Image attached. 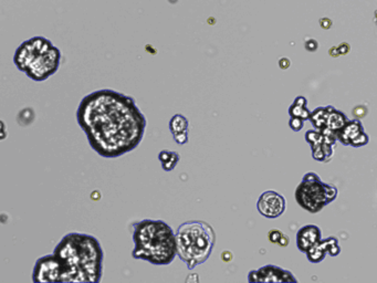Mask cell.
Wrapping results in <instances>:
<instances>
[{
    "instance_id": "6da1fadb",
    "label": "cell",
    "mask_w": 377,
    "mask_h": 283,
    "mask_svg": "<svg viewBox=\"0 0 377 283\" xmlns=\"http://www.w3.org/2000/svg\"><path fill=\"white\" fill-rule=\"evenodd\" d=\"M75 116L92 150L106 159L134 151L144 138L147 125L133 97L112 89L85 95Z\"/></svg>"
},
{
    "instance_id": "7a4b0ae2",
    "label": "cell",
    "mask_w": 377,
    "mask_h": 283,
    "mask_svg": "<svg viewBox=\"0 0 377 283\" xmlns=\"http://www.w3.org/2000/svg\"><path fill=\"white\" fill-rule=\"evenodd\" d=\"M53 254L61 267L60 282H100L104 252L92 235L70 233L55 246Z\"/></svg>"
},
{
    "instance_id": "3957f363",
    "label": "cell",
    "mask_w": 377,
    "mask_h": 283,
    "mask_svg": "<svg viewBox=\"0 0 377 283\" xmlns=\"http://www.w3.org/2000/svg\"><path fill=\"white\" fill-rule=\"evenodd\" d=\"M132 257L154 266H168L177 257L176 231L166 221L143 219L132 224Z\"/></svg>"
},
{
    "instance_id": "277c9868",
    "label": "cell",
    "mask_w": 377,
    "mask_h": 283,
    "mask_svg": "<svg viewBox=\"0 0 377 283\" xmlns=\"http://www.w3.org/2000/svg\"><path fill=\"white\" fill-rule=\"evenodd\" d=\"M177 257L188 270L195 269L209 259L216 245V233L202 220H188L176 230Z\"/></svg>"
},
{
    "instance_id": "5b68a950",
    "label": "cell",
    "mask_w": 377,
    "mask_h": 283,
    "mask_svg": "<svg viewBox=\"0 0 377 283\" xmlns=\"http://www.w3.org/2000/svg\"><path fill=\"white\" fill-rule=\"evenodd\" d=\"M327 187L328 184L321 181L318 174L310 172L304 175L302 183L295 190V199L303 209L311 214H317L330 204Z\"/></svg>"
},
{
    "instance_id": "8992f818",
    "label": "cell",
    "mask_w": 377,
    "mask_h": 283,
    "mask_svg": "<svg viewBox=\"0 0 377 283\" xmlns=\"http://www.w3.org/2000/svg\"><path fill=\"white\" fill-rule=\"evenodd\" d=\"M61 59H62V53H61L60 49L55 47V45H52V47L40 54L28 66V69L24 73L32 81H45L59 70Z\"/></svg>"
},
{
    "instance_id": "52a82bcc",
    "label": "cell",
    "mask_w": 377,
    "mask_h": 283,
    "mask_svg": "<svg viewBox=\"0 0 377 283\" xmlns=\"http://www.w3.org/2000/svg\"><path fill=\"white\" fill-rule=\"evenodd\" d=\"M52 42L42 35H35V37L25 40L17 48L13 55V63L16 68L25 72L28 66L31 64L38 56L44 52L45 50L52 47Z\"/></svg>"
},
{
    "instance_id": "ba28073f",
    "label": "cell",
    "mask_w": 377,
    "mask_h": 283,
    "mask_svg": "<svg viewBox=\"0 0 377 283\" xmlns=\"http://www.w3.org/2000/svg\"><path fill=\"white\" fill-rule=\"evenodd\" d=\"M34 283H51L61 281V267L57 257L53 254L40 257L35 261L32 270Z\"/></svg>"
},
{
    "instance_id": "9c48e42d",
    "label": "cell",
    "mask_w": 377,
    "mask_h": 283,
    "mask_svg": "<svg viewBox=\"0 0 377 283\" xmlns=\"http://www.w3.org/2000/svg\"><path fill=\"white\" fill-rule=\"evenodd\" d=\"M257 209L263 217L274 219L281 216L285 210V199L281 194L267 190L259 197Z\"/></svg>"
},
{
    "instance_id": "30bf717a",
    "label": "cell",
    "mask_w": 377,
    "mask_h": 283,
    "mask_svg": "<svg viewBox=\"0 0 377 283\" xmlns=\"http://www.w3.org/2000/svg\"><path fill=\"white\" fill-rule=\"evenodd\" d=\"M249 282H298L291 272L283 270L273 265H268L258 270H252L248 275Z\"/></svg>"
},
{
    "instance_id": "8fae6325",
    "label": "cell",
    "mask_w": 377,
    "mask_h": 283,
    "mask_svg": "<svg viewBox=\"0 0 377 283\" xmlns=\"http://www.w3.org/2000/svg\"><path fill=\"white\" fill-rule=\"evenodd\" d=\"M321 230L315 225H307L298 231L297 234V246L298 249L307 254L309 249L320 243Z\"/></svg>"
},
{
    "instance_id": "7c38bea8",
    "label": "cell",
    "mask_w": 377,
    "mask_h": 283,
    "mask_svg": "<svg viewBox=\"0 0 377 283\" xmlns=\"http://www.w3.org/2000/svg\"><path fill=\"white\" fill-rule=\"evenodd\" d=\"M364 132V127L361 121L359 118H355V120L346 122V124L338 131V140L343 145H351L352 141Z\"/></svg>"
},
{
    "instance_id": "4fadbf2b",
    "label": "cell",
    "mask_w": 377,
    "mask_h": 283,
    "mask_svg": "<svg viewBox=\"0 0 377 283\" xmlns=\"http://www.w3.org/2000/svg\"><path fill=\"white\" fill-rule=\"evenodd\" d=\"M334 244H339V240L335 237H330L327 239H321L320 243L313 246L312 248L307 251V256L310 262L312 264H319V262L323 261L325 256L328 255L329 248Z\"/></svg>"
},
{
    "instance_id": "5bb4252c",
    "label": "cell",
    "mask_w": 377,
    "mask_h": 283,
    "mask_svg": "<svg viewBox=\"0 0 377 283\" xmlns=\"http://www.w3.org/2000/svg\"><path fill=\"white\" fill-rule=\"evenodd\" d=\"M328 110V120H327V127H329L330 130H332L334 132L340 131L346 122H348V116H346L343 112L335 110L333 106L328 105L327 106Z\"/></svg>"
},
{
    "instance_id": "9a60e30c",
    "label": "cell",
    "mask_w": 377,
    "mask_h": 283,
    "mask_svg": "<svg viewBox=\"0 0 377 283\" xmlns=\"http://www.w3.org/2000/svg\"><path fill=\"white\" fill-rule=\"evenodd\" d=\"M159 161L161 163L162 168L165 172L174 171L178 163L181 162V155L174 151L163 150L159 154Z\"/></svg>"
},
{
    "instance_id": "2e32d148",
    "label": "cell",
    "mask_w": 377,
    "mask_h": 283,
    "mask_svg": "<svg viewBox=\"0 0 377 283\" xmlns=\"http://www.w3.org/2000/svg\"><path fill=\"white\" fill-rule=\"evenodd\" d=\"M307 99L304 96H298L297 99L294 100L293 104L290 106L289 109V114L292 117H301L302 120L307 121L310 120L311 116V112L307 107Z\"/></svg>"
},
{
    "instance_id": "e0dca14e",
    "label": "cell",
    "mask_w": 377,
    "mask_h": 283,
    "mask_svg": "<svg viewBox=\"0 0 377 283\" xmlns=\"http://www.w3.org/2000/svg\"><path fill=\"white\" fill-rule=\"evenodd\" d=\"M168 128H170L172 135L188 131V128H189V121H188V118L186 116L178 113V114L172 116L170 123H168Z\"/></svg>"
},
{
    "instance_id": "ac0fdd59",
    "label": "cell",
    "mask_w": 377,
    "mask_h": 283,
    "mask_svg": "<svg viewBox=\"0 0 377 283\" xmlns=\"http://www.w3.org/2000/svg\"><path fill=\"white\" fill-rule=\"evenodd\" d=\"M328 115H329V113L327 110V106H324V107L321 106V107H318V109H315V111L311 112L310 120L317 130H322V128L327 127Z\"/></svg>"
},
{
    "instance_id": "d6986e66",
    "label": "cell",
    "mask_w": 377,
    "mask_h": 283,
    "mask_svg": "<svg viewBox=\"0 0 377 283\" xmlns=\"http://www.w3.org/2000/svg\"><path fill=\"white\" fill-rule=\"evenodd\" d=\"M305 140L311 145L312 148H315L320 146L321 144H323V135L322 132L317 130H310L305 134Z\"/></svg>"
},
{
    "instance_id": "ffe728a7",
    "label": "cell",
    "mask_w": 377,
    "mask_h": 283,
    "mask_svg": "<svg viewBox=\"0 0 377 283\" xmlns=\"http://www.w3.org/2000/svg\"><path fill=\"white\" fill-rule=\"evenodd\" d=\"M289 126L293 132H300L304 126V120L301 117H290Z\"/></svg>"
},
{
    "instance_id": "44dd1931",
    "label": "cell",
    "mask_w": 377,
    "mask_h": 283,
    "mask_svg": "<svg viewBox=\"0 0 377 283\" xmlns=\"http://www.w3.org/2000/svg\"><path fill=\"white\" fill-rule=\"evenodd\" d=\"M369 141H370V137H369L368 134H366L364 132V133H362L361 135H359L358 137H356L355 140L352 141V143H351V146H353V147H362V146L366 145V144L369 143Z\"/></svg>"
},
{
    "instance_id": "7402d4cb",
    "label": "cell",
    "mask_w": 377,
    "mask_h": 283,
    "mask_svg": "<svg viewBox=\"0 0 377 283\" xmlns=\"http://www.w3.org/2000/svg\"><path fill=\"white\" fill-rule=\"evenodd\" d=\"M173 138H174V142L176 144H178V145H185V144H187L188 141H189V136H188V131L174 134V135H173Z\"/></svg>"
},
{
    "instance_id": "603a6c76",
    "label": "cell",
    "mask_w": 377,
    "mask_h": 283,
    "mask_svg": "<svg viewBox=\"0 0 377 283\" xmlns=\"http://www.w3.org/2000/svg\"><path fill=\"white\" fill-rule=\"evenodd\" d=\"M368 112H369L368 111V107H366L365 105H358V106H355L354 109H353V111H352L353 115L356 118H359V120L365 117V115L368 114Z\"/></svg>"
},
{
    "instance_id": "cb8c5ba5",
    "label": "cell",
    "mask_w": 377,
    "mask_h": 283,
    "mask_svg": "<svg viewBox=\"0 0 377 283\" xmlns=\"http://www.w3.org/2000/svg\"><path fill=\"white\" fill-rule=\"evenodd\" d=\"M282 235H283V234L281 233V231L278 230V229H273V230H271V231H270V233H269V235H268L270 243H272V244H278V243H279V240H280V238H281V237H282Z\"/></svg>"
},
{
    "instance_id": "d4e9b609",
    "label": "cell",
    "mask_w": 377,
    "mask_h": 283,
    "mask_svg": "<svg viewBox=\"0 0 377 283\" xmlns=\"http://www.w3.org/2000/svg\"><path fill=\"white\" fill-rule=\"evenodd\" d=\"M304 47L309 51V52H315V51L319 49V43L315 39H309L305 41Z\"/></svg>"
},
{
    "instance_id": "484cf974",
    "label": "cell",
    "mask_w": 377,
    "mask_h": 283,
    "mask_svg": "<svg viewBox=\"0 0 377 283\" xmlns=\"http://www.w3.org/2000/svg\"><path fill=\"white\" fill-rule=\"evenodd\" d=\"M319 23H320V27L322 28V29H324V30H329V29L332 28V25H333V21L330 18H328V17L321 18L319 20Z\"/></svg>"
},
{
    "instance_id": "4316f807",
    "label": "cell",
    "mask_w": 377,
    "mask_h": 283,
    "mask_svg": "<svg viewBox=\"0 0 377 283\" xmlns=\"http://www.w3.org/2000/svg\"><path fill=\"white\" fill-rule=\"evenodd\" d=\"M291 65V61L289 58H281L279 60V66L281 70H288Z\"/></svg>"
},
{
    "instance_id": "83f0119b",
    "label": "cell",
    "mask_w": 377,
    "mask_h": 283,
    "mask_svg": "<svg viewBox=\"0 0 377 283\" xmlns=\"http://www.w3.org/2000/svg\"><path fill=\"white\" fill-rule=\"evenodd\" d=\"M338 50H339L340 55H341V54H342V55H345V54H348V53L350 52L351 47H350V44H348L346 42H343V43H341V44L339 45V47H338Z\"/></svg>"
},
{
    "instance_id": "f1b7e54d",
    "label": "cell",
    "mask_w": 377,
    "mask_h": 283,
    "mask_svg": "<svg viewBox=\"0 0 377 283\" xmlns=\"http://www.w3.org/2000/svg\"><path fill=\"white\" fill-rule=\"evenodd\" d=\"M341 252V248L339 247V244H334L332 245L329 248V251H328V255L332 256V257H336Z\"/></svg>"
},
{
    "instance_id": "f546056e",
    "label": "cell",
    "mask_w": 377,
    "mask_h": 283,
    "mask_svg": "<svg viewBox=\"0 0 377 283\" xmlns=\"http://www.w3.org/2000/svg\"><path fill=\"white\" fill-rule=\"evenodd\" d=\"M278 244H279L280 247H287V246L290 244L289 237L282 235V237H281V238H280V240H279V243H278Z\"/></svg>"
},
{
    "instance_id": "4dcf8cb0",
    "label": "cell",
    "mask_w": 377,
    "mask_h": 283,
    "mask_svg": "<svg viewBox=\"0 0 377 283\" xmlns=\"http://www.w3.org/2000/svg\"><path fill=\"white\" fill-rule=\"evenodd\" d=\"M329 53H330V55H332V56H339V55H340L339 50H338V47L331 48L330 51H329Z\"/></svg>"
},
{
    "instance_id": "1f68e13d",
    "label": "cell",
    "mask_w": 377,
    "mask_h": 283,
    "mask_svg": "<svg viewBox=\"0 0 377 283\" xmlns=\"http://www.w3.org/2000/svg\"><path fill=\"white\" fill-rule=\"evenodd\" d=\"M374 22L377 24V10L374 12Z\"/></svg>"
}]
</instances>
